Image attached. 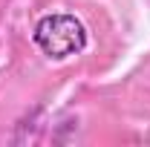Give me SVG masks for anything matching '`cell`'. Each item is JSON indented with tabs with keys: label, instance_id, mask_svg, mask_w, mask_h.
Masks as SVG:
<instances>
[{
	"label": "cell",
	"instance_id": "6da1fadb",
	"mask_svg": "<svg viewBox=\"0 0 150 147\" xmlns=\"http://www.w3.org/2000/svg\"><path fill=\"white\" fill-rule=\"evenodd\" d=\"M32 40L38 49L52 61H64L78 52H84L87 46V26L75 15H46L35 23Z\"/></svg>",
	"mask_w": 150,
	"mask_h": 147
}]
</instances>
